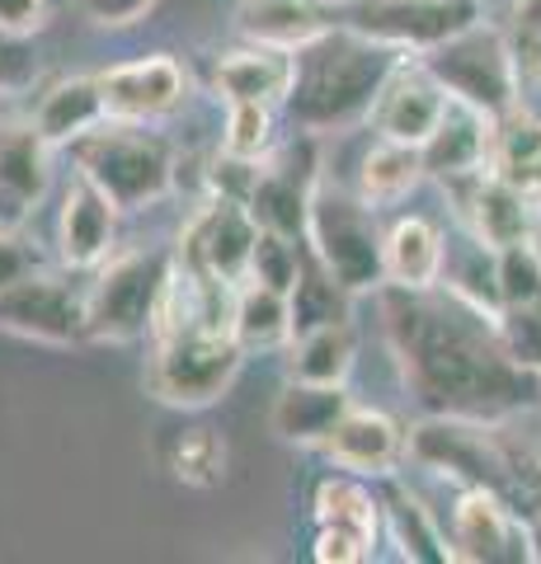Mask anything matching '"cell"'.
I'll return each instance as SVG.
<instances>
[{
    "instance_id": "1",
    "label": "cell",
    "mask_w": 541,
    "mask_h": 564,
    "mask_svg": "<svg viewBox=\"0 0 541 564\" xmlns=\"http://www.w3.org/2000/svg\"><path fill=\"white\" fill-rule=\"evenodd\" d=\"M381 315L410 395L429 414L499 419L532 395L537 372L513 362L499 339V321H485V311L462 292L381 288Z\"/></svg>"
},
{
    "instance_id": "2",
    "label": "cell",
    "mask_w": 541,
    "mask_h": 564,
    "mask_svg": "<svg viewBox=\"0 0 541 564\" xmlns=\"http://www.w3.org/2000/svg\"><path fill=\"white\" fill-rule=\"evenodd\" d=\"M400 62H405L400 47L335 24L325 39L296 52V85L288 95L292 122L302 132H344L372 118L381 85Z\"/></svg>"
},
{
    "instance_id": "3",
    "label": "cell",
    "mask_w": 541,
    "mask_h": 564,
    "mask_svg": "<svg viewBox=\"0 0 541 564\" xmlns=\"http://www.w3.org/2000/svg\"><path fill=\"white\" fill-rule=\"evenodd\" d=\"M76 174L95 180L123 212L155 207L165 193L180 184V161L165 137L147 132V122H104V128L85 132L72 141Z\"/></svg>"
},
{
    "instance_id": "4",
    "label": "cell",
    "mask_w": 541,
    "mask_h": 564,
    "mask_svg": "<svg viewBox=\"0 0 541 564\" xmlns=\"http://www.w3.org/2000/svg\"><path fill=\"white\" fill-rule=\"evenodd\" d=\"M250 352L221 325H174L151 339L147 358V395L170 410H207L236 386Z\"/></svg>"
},
{
    "instance_id": "5",
    "label": "cell",
    "mask_w": 541,
    "mask_h": 564,
    "mask_svg": "<svg viewBox=\"0 0 541 564\" xmlns=\"http://www.w3.org/2000/svg\"><path fill=\"white\" fill-rule=\"evenodd\" d=\"M174 278V254L142 245V250H113L85 282V311H90L95 344H151L155 315Z\"/></svg>"
},
{
    "instance_id": "6",
    "label": "cell",
    "mask_w": 541,
    "mask_h": 564,
    "mask_svg": "<svg viewBox=\"0 0 541 564\" xmlns=\"http://www.w3.org/2000/svg\"><path fill=\"white\" fill-rule=\"evenodd\" d=\"M306 250L354 296L387 288V231L377 221V207L358 188L348 193L339 184H329L325 174L311 188Z\"/></svg>"
},
{
    "instance_id": "7",
    "label": "cell",
    "mask_w": 541,
    "mask_h": 564,
    "mask_svg": "<svg viewBox=\"0 0 541 564\" xmlns=\"http://www.w3.org/2000/svg\"><path fill=\"white\" fill-rule=\"evenodd\" d=\"M410 456L424 462L433 470L462 475L466 485L495 489L509 503L532 499V485H522V466L518 456L499 443V437L485 429V419H457V414H433L410 433Z\"/></svg>"
},
{
    "instance_id": "8",
    "label": "cell",
    "mask_w": 541,
    "mask_h": 564,
    "mask_svg": "<svg viewBox=\"0 0 541 564\" xmlns=\"http://www.w3.org/2000/svg\"><path fill=\"white\" fill-rule=\"evenodd\" d=\"M424 66L447 85V95H457L476 109L504 118L518 109V57L504 43V33L470 24L452 33L447 43L424 52Z\"/></svg>"
},
{
    "instance_id": "9",
    "label": "cell",
    "mask_w": 541,
    "mask_h": 564,
    "mask_svg": "<svg viewBox=\"0 0 541 564\" xmlns=\"http://www.w3.org/2000/svg\"><path fill=\"white\" fill-rule=\"evenodd\" d=\"M72 269H33L10 292H0V334L47 348H72L90 339L85 288Z\"/></svg>"
},
{
    "instance_id": "10",
    "label": "cell",
    "mask_w": 541,
    "mask_h": 564,
    "mask_svg": "<svg viewBox=\"0 0 541 564\" xmlns=\"http://www.w3.org/2000/svg\"><path fill=\"white\" fill-rule=\"evenodd\" d=\"M255 245H259V221L255 212L240 198H226L213 193L194 217H188L184 236H180V263L198 278L226 282V288H240L250 278L255 263Z\"/></svg>"
},
{
    "instance_id": "11",
    "label": "cell",
    "mask_w": 541,
    "mask_h": 564,
    "mask_svg": "<svg viewBox=\"0 0 541 564\" xmlns=\"http://www.w3.org/2000/svg\"><path fill=\"white\" fill-rule=\"evenodd\" d=\"M344 24L400 52H429L476 24V0H348Z\"/></svg>"
},
{
    "instance_id": "12",
    "label": "cell",
    "mask_w": 541,
    "mask_h": 564,
    "mask_svg": "<svg viewBox=\"0 0 541 564\" xmlns=\"http://www.w3.org/2000/svg\"><path fill=\"white\" fill-rule=\"evenodd\" d=\"M104 109L113 122H161L188 99V70L170 52H151L137 62H118L99 70Z\"/></svg>"
},
{
    "instance_id": "13",
    "label": "cell",
    "mask_w": 541,
    "mask_h": 564,
    "mask_svg": "<svg viewBox=\"0 0 541 564\" xmlns=\"http://www.w3.org/2000/svg\"><path fill=\"white\" fill-rule=\"evenodd\" d=\"M52 141L33 118L0 122V231H20L52 188Z\"/></svg>"
},
{
    "instance_id": "14",
    "label": "cell",
    "mask_w": 541,
    "mask_h": 564,
    "mask_svg": "<svg viewBox=\"0 0 541 564\" xmlns=\"http://www.w3.org/2000/svg\"><path fill=\"white\" fill-rule=\"evenodd\" d=\"M447 99H452L447 85L424 66V57H419V62H400L387 76V85H381L368 122L377 128V137L424 147V141L439 132V122L447 113Z\"/></svg>"
},
{
    "instance_id": "15",
    "label": "cell",
    "mask_w": 541,
    "mask_h": 564,
    "mask_svg": "<svg viewBox=\"0 0 541 564\" xmlns=\"http://www.w3.org/2000/svg\"><path fill=\"white\" fill-rule=\"evenodd\" d=\"M118 207L95 180L76 174L62 193L57 212V259L72 273H95L118 250Z\"/></svg>"
},
{
    "instance_id": "16",
    "label": "cell",
    "mask_w": 541,
    "mask_h": 564,
    "mask_svg": "<svg viewBox=\"0 0 541 564\" xmlns=\"http://www.w3.org/2000/svg\"><path fill=\"white\" fill-rule=\"evenodd\" d=\"M452 560H532L528 551V527L513 518V503L495 489L470 485L457 508H452Z\"/></svg>"
},
{
    "instance_id": "17",
    "label": "cell",
    "mask_w": 541,
    "mask_h": 564,
    "mask_svg": "<svg viewBox=\"0 0 541 564\" xmlns=\"http://www.w3.org/2000/svg\"><path fill=\"white\" fill-rule=\"evenodd\" d=\"M447 188L457 193L470 236L485 240L490 250H509V245L528 240L532 198H528V193H522L513 180H504L495 165H485V170H476V174H462V180H452Z\"/></svg>"
},
{
    "instance_id": "18",
    "label": "cell",
    "mask_w": 541,
    "mask_h": 564,
    "mask_svg": "<svg viewBox=\"0 0 541 564\" xmlns=\"http://www.w3.org/2000/svg\"><path fill=\"white\" fill-rule=\"evenodd\" d=\"M321 170L316 161L296 165V147L283 151V155H264L259 161V174H255V188L246 207L255 212V221L264 231H278V236H292V240H306V217H311V188H316Z\"/></svg>"
},
{
    "instance_id": "19",
    "label": "cell",
    "mask_w": 541,
    "mask_h": 564,
    "mask_svg": "<svg viewBox=\"0 0 541 564\" xmlns=\"http://www.w3.org/2000/svg\"><path fill=\"white\" fill-rule=\"evenodd\" d=\"M495 113L476 109V104H466L452 95L447 99V113L439 122V132H433L424 147V170L433 174V180H462V174H476L495 161Z\"/></svg>"
},
{
    "instance_id": "20",
    "label": "cell",
    "mask_w": 541,
    "mask_h": 564,
    "mask_svg": "<svg viewBox=\"0 0 541 564\" xmlns=\"http://www.w3.org/2000/svg\"><path fill=\"white\" fill-rule=\"evenodd\" d=\"M325 452V462H335V470H348V475H391L396 462L410 452V437L405 429L391 419V414H381V410H348L339 419V429L321 443Z\"/></svg>"
},
{
    "instance_id": "21",
    "label": "cell",
    "mask_w": 541,
    "mask_h": 564,
    "mask_svg": "<svg viewBox=\"0 0 541 564\" xmlns=\"http://www.w3.org/2000/svg\"><path fill=\"white\" fill-rule=\"evenodd\" d=\"M213 85H217V95L226 104L246 99V104H273V109H288V95L296 85V52L246 43V47L217 57Z\"/></svg>"
},
{
    "instance_id": "22",
    "label": "cell",
    "mask_w": 541,
    "mask_h": 564,
    "mask_svg": "<svg viewBox=\"0 0 541 564\" xmlns=\"http://www.w3.org/2000/svg\"><path fill=\"white\" fill-rule=\"evenodd\" d=\"M354 410V395L344 386H321V381H292L273 400V433L292 447H321L329 433L339 429V419Z\"/></svg>"
},
{
    "instance_id": "23",
    "label": "cell",
    "mask_w": 541,
    "mask_h": 564,
    "mask_svg": "<svg viewBox=\"0 0 541 564\" xmlns=\"http://www.w3.org/2000/svg\"><path fill=\"white\" fill-rule=\"evenodd\" d=\"M321 6L325 0H240L236 29L246 43L302 52L335 29V20H329Z\"/></svg>"
},
{
    "instance_id": "24",
    "label": "cell",
    "mask_w": 541,
    "mask_h": 564,
    "mask_svg": "<svg viewBox=\"0 0 541 564\" xmlns=\"http://www.w3.org/2000/svg\"><path fill=\"white\" fill-rule=\"evenodd\" d=\"M447 269L443 231L429 217H400L387 231V288L429 292Z\"/></svg>"
},
{
    "instance_id": "25",
    "label": "cell",
    "mask_w": 541,
    "mask_h": 564,
    "mask_svg": "<svg viewBox=\"0 0 541 564\" xmlns=\"http://www.w3.org/2000/svg\"><path fill=\"white\" fill-rule=\"evenodd\" d=\"M33 122L39 132L52 141V147H72L85 132H95L109 122V109H104V90H99V76H72V80H57L52 90L39 99L33 109Z\"/></svg>"
},
{
    "instance_id": "26",
    "label": "cell",
    "mask_w": 541,
    "mask_h": 564,
    "mask_svg": "<svg viewBox=\"0 0 541 564\" xmlns=\"http://www.w3.org/2000/svg\"><path fill=\"white\" fill-rule=\"evenodd\" d=\"M231 334L246 352H273L292 344V296L269 288V282L246 278L236 288Z\"/></svg>"
},
{
    "instance_id": "27",
    "label": "cell",
    "mask_w": 541,
    "mask_h": 564,
    "mask_svg": "<svg viewBox=\"0 0 541 564\" xmlns=\"http://www.w3.org/2000/svg\"><path fill=\"white\" fill-rule=\"evenodd\" d=\"M161 466L184 489H217L226 480V437L213 423H180L161 437Z\"/></svg>"
},
{
    "instance_id": "28",
    "label": "cell",
    "mask_w": 541,
    "mask_h": 564,
    "mask_svg": "<svg viewBox=\"0 0 541 564\" xmlns=\"http://www.w3.org/2000/svg\"><path fill=\"white\" fill-rule=\"evenodd\" d=\"M354 358H358L354 325H348V321L316 325V329L292 334V344H288V377L292 381L344 386L348 372H354Z\"/></svg>"
},
{
    "instance_id": "29",
    "label": "cell",
    "mask_w": 541,
    "mask_h": 564,
    "mask_svg": "<svg viewBox=\"0 0 541 564\" xmlns=\"http://www.w3.org/2000/svg\"><path fill=\"white\" fill-rule=\"evenodd\" d=\"M424 151L410 147V141H391V137H377V147L363 155L358 165V193L368 198L372 207H387L400 203L405 193L424 180Z\"/></svg>"
},
{
    "instance_id": "30",
    "label": "cell",
    "mask_w": 541,
    "mask_h": 564,
    "mask_svg": "<svg viewBox=\"0 0 541 564\" xmlns=\"http://www.w3.org/2000/svg\"><path fill=\"white\" fill-rule=\"evenodd\" d=\"M316 527H344V532H358L377 541L381 536V499L363 485V475H339V480H321L316 485Z\"/></svg>"
},
{
    "instance_id": "31",
    "label": "cell",
    "mask_w": 541,
    "mask_h": 564,
    "mask_svg": "<svg viewBox=\"0 0 541 564\" xmlns=\"http://www.w3.org/2000/svg\"><path fill=\"white\" fill-rule=\"evenodd\" d=\"M288 296H292V334H302V329H316V325L348 321V296L354 292H348L316 254H306L302 278H296V288Z\"/></svg>"
},
{
    "instance_id": "32",
    "label": "cell",
    "mask_w": 541,
    "mask_h": 564,
    "mask_svg": "<svg viewBox=\"0 0 541 564\" xmlns=\"http://www.w3.org/2000/svg\"><path fill=\"white\" fill-rule=\"evenodd\" d=\"M381 513H387V527H391V536H396L405 560H452L447 536L429 522V513L410 499L405 489H391L387 499H381Z\"/></svg>"
},
{
    "instance_id": "33",
    "label": "cell",
    "mask_w": 541,
    "mask_h": 564,
    "mask_svg": "<svg viewBox=\"0 0 541 564\" xmlns=\"http://www.w3.org/2000/svg\"><path fill=\"white\" fill-rule=\"evenodd\" d=\"M221 151L236 155V161H264L273 151V104H226Z\"/></svg>"
},
{
    "instance_id": "34",
    "label": "cell",
    "mask_w": 541,
    "mask_h": 564,
    "mask_svg": "<svg viewBox=\"0 0 541 564\" xmlns=\"http://www.w3.org/2000/svg\"><path fill=\"white\" fill-rule=\"evenodd\" d=\"M302 245L306 240H292V236H278V231H264V226H259L250 278L255 282H269V288H278V292H292L296 278H302V263H306Z\"/></svg>"
},
{
    "instance_id": "35",
    "label": "cell",
    "mask_w": 541,
    "mask_h": 564,
    "mask_svg": "<svg viewBox=\"0 0 541 564\" xmlns=\"http://www.w3.org/2000/svg\"><path fill=\"white\" fill-rule=\"evenodd\" d=\"M495 321H499L504 348L513 352V362L528 367V372H541V296H532V302L499 306Z\"/></svg>"
},
{
    "instance_id": "36",
    "label": "cell",
    "mask_w": 541,
    "mask_h": 564,
    "mask_svg": "<svg viewBox=\"0 0 541 564\" xmlns=\"http://www.w3.org/2000/svg\"><path fill=\"white\" fill-rule=\"evenodd\" d=\"M39 76H43V62H39V47H33L29 33L0 29V99L33 90Z\"/></svg>"
},
{
    "instance_id": "37",
    "label": "cell",
    "mask_w": 541,
    "mask_h": 564,
    "mask_svg": "<svg viewBox=\"0 0 541 564\" xmlns=\"http://www.w3.org/2000/svg\"><path fill=\"white\" fill-rule=\"evenodd\" d=\"M377 541L358 536V532H344V527H316V545H311V560L321 564H363L372 560Z\"/></svg>"
},
{
    "instance_id": "38",
    "label": "cell",
    "mask_w": 541,
    "mask_h": 564,
    "mask_svg": "<svg viewBox=\"0 0 541 564\" xmlns=\"http://www.w3.org/2000/svg\"><path fill=\"white\" fill-rule=\"evenodd\" d=\"M76 10L95 29H132L155 10V0H76Z\"/></svg>"
},
{
    "instance_id": "39",
    "label": "cell",
    "mask_w": 541,
    "mask_h": 564,
    "mask_svg": "<svg viewBox=\"0 0 541 564\" xmlns=\"http://www.w3.org/2000/svg\"><path fill=\"white\" fill-rule=\"evenodd\" d=\"M39 263V250L20 236V231H0V292H10L20 278H29Z\"/></svg>"
},
{
    "instance_id": "40",
    "label": "cell",
    "mask_w": 541,
    "mask_h": 564,
    "mask_svg": "<svg viewBox=\"0 0 541 564\" xmlns=\"http://www.w3.org/2000/svg\"><path fill=\"white\" fill-rule=\"evenodd\" d=\"M509 24L518 33V52H522L518 62L537 57V47H541V0H513V6H509Z\"/></svg>"
},
{
    "instance_id": "41",
    "label": "cell",
    "mask_w": 541,
    "mask_h": 564,
    "mask_svg": "<svg viewBox=\"0 0 541 564\" xmlns=\"http://www.w3.org/2000/svg\"><path fill=\"white\" fill-rule=\"evenodd\" d=\"M43 24H47V0H0V29L33 39Z\"/></svg>"
},
{
    "instance_id": "42",
    "label": "cell",
    "mask_w": 541,
    "mask_h": 564,
    "mask_svg": "<svg viewBox=\"0 0 541 564\" xmlns=\"http://www.w3.org/2000/svg\"><path fill=\"white\" fill-rule=\"evenodd\" d=\"M325 6H348V0H325Z\"/></svg>"
},
{
    "instance_id": "43",
    "label": "cell",
    "mask_w": 541,
    "mask_h": 564,
    "mask_svg": "<svg viewBox=\"0 0 541 564\" xmlns=\"http://www.w3.org/2000/svg\"><path fill=\"white\" fill-rule=\"evenodd\" d=\"M537 513H541V489H537Z\"/></svg>"
},
{
    "instance_id": "44",
    "label": "cell",
    "mask_w": 541,
    "mask_h": 564,
    "mask_svg": "<svg viewBox=\"0 0 541 564\" xmlns=\"http://www.w3.org/2000/svg\"><path fill=\"white\" fill-rule=\"evenodd\" d=\"M537 254H541V245H537Z\"/></svg>"
}]
</instances>
